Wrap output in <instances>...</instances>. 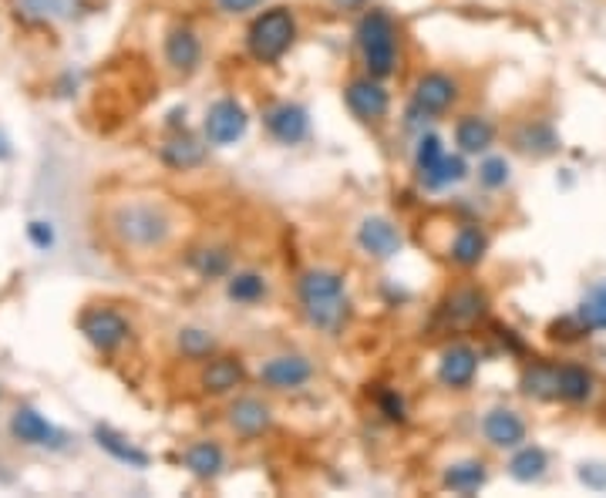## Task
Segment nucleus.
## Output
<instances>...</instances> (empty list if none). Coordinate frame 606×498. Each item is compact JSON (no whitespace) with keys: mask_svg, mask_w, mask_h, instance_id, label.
<instances>
[{"mask_svg":"<svg viewBox=\"0 0 606 498\" xmlns=\"http://www.w3.org/2000/svg\"><path fill=\"white\" fill-rule=\"evenodd\" d=\"M108 226H112L115 240L125 250L162 253L179 236V212L158 196H135V199H122L112 209Z\"/></svg>","mask_w":606,"mask_h":498,"instance_id":"f257e3e1","label":"nucleus"},{"mask_svg":"<svg viewBox=\"0 0 606 498\" xmlns=\"http://www.w3.org/2000/svg\"><path fill=\"white\" fill-rule=\"evenodd\" d=\"M297 300L310 327L323 330V334H338L348 323L351 303H348V287L338 269L313 266L300 276L297 284Z\"/></svg>","mask_w":606,"mask_h":498,"instance_id":"f03ea898","label":"nucleus"},{"mask_svg":"<svg viewBox=\"0 0 606 498\" xmlns=\"http://www.w3.org/2000/svg\"><path fill=\"white\" fill-rule=\"evenodd\" d=\"M357 47L371 78H392L398 68V27L392 14L367 11L357 24Z\"/></svg>","mask_w":606,"mask_h":498,"instance_id":"7ed1b4c3","label":"nucleus"},{"mask_svg":"<svg viewBox=\"0 0 606 498\" xmlns=\"http://www.w3.org/2000/svg\"><path fill=\"white\" fill-rule=\"evenodd\" d=\"M297 41V18L290 8H269L246 27V51L260 65H277Z\"/></svg>","mask_w":606,"mask_h":498,"instance_id":"20e7f679","label":"nucleus"},{"mask_svg":"<svg viewBox=\"0 0 606 498\" xmlns=\"http://www.w3.org/2000/svg\"><path fill=\"white\" fill-rule=\"evenodd\" d=\"M81 334H85V341L95 351H104L108 354V351H115V347H122L129 341L132 327H129V320L119 310H112V307H95V310L81 313Z\"/></svg>","mask_w":606,"mask_h":498,"instance_id":"39448f33","label":"nucleus"},{"mask_svg":"<svg viewBox=\"0 0 606 498\" xmlns=\"http://www.w3.org/2000/svg\"><path fill=\"white\" fill-rule=\"evenodd\" d=\"M202 129H206L209 145H233V142H240L246 135L250 115H246V108L236 98H219V101L209 104Z\"/></svg>","mask_w":606,"mask_h":498,"instance_id":"423d86ee","label":"nucleus"},{"mask_svg":"<svg viewBox=\"0 0 606 498\" xmlns=\"http://www.w3.org/2000/svg\"><path fill=\"white\" fill-rule=\"evenodd\" d=\"M459 101V81L445 71H428L415 81L411 104L418 115H442Z\"/></svg>","mask_w":606,"mask_h":498,"instance_id":"0eeeda50","label":"nucleus"},{"mask_svg":"<svg viewBox=\"0 0 606 498\" xmlns=\"http://www.w3.org/2000/svg\"><path fill=\"white\" fill-rule=\"evenodd\" d=\"M310 377H313V361L304 354H280L260 367V380L269 391H300L304 384H310Z\"/></svg>","mask_w":606,"mask_h":498,"instance_id":"6e6552de","label":"nucleus"},{"mask_svg":"<svg viewBox=\"0 0 606 498\" xmlns=\"http://www.w3.org/2000/svg\"><path fill=\"white\" fill-rule=\"evenodd\" d=\"M357 246L361 253H367L371 259H395L405 246L401 230L392 223L388 215H367L357 226Z\"/></svg>","mask_w":606,"mask_h":498,"instance_id":"1a4fd4ad","label":"nucleus"},{"mask_svg":"<svg viewBox=\"0 0 606 498\" xmlns=\"http://www.w3.org/2000/svg\"><path fill=\"white\" fill-rule=\"evenodd\" d=\"M482 434L492 449L499 452H516L519 445H526V434H529V424L519 411L513 408H492L485 418H482Z\"/></svg>","mask_w":606,"mask_h":498,"instance_id":"9d476101","label":"nucleus"},{"mask_svg":"<svg viewBox=\"0 0 606 498\" xmlns=\"http://www.w3.org/2000/svg\"><path fill=\"white\" fill-rule=\"evenodd\" d=\"M348 108L361 119V122H381L392 108V95L381 85V78H354L344 91Z\"/></svg>","mask_w":606,"mask_h":498,"instance_id":"9b49d317","label":"nucleus"},{"mask_svg":"<svg viewBox=\"0 0 606 498\" xmlns=\"http://www.w3.org/2000/svg\"><path fill=\"white\" fill-rule=\"evenodd\" d=\"M266 132L280 145H300L310 135V112L297 101H280L266 112Z\"/></svg>","mask_w":606,"mask_h":498,"instance_id":"f8f14e48","label":"nucleus"},{"mask_svg":"<svg viewBox=\"0 0 606 498\" xmlns=\"http://www.w3.org/2000/svg\"><path fill=\"white\" fill-rule=\"evenodd\" d=\"M11 434L18 441H24V445H37V449H62L65 441H68L62 428H54L34 408H18L11 414Z\"/></svg>","mask_w":606,"mask_h":498,"instance_id":"ddd939ff","label":"nucleus"},{"mask_svg":"<svg viewBox=\"0 0 606 498\" xmlns=\"http://www.w3.org/2000/svg\"><path fill=\"white\" fill-rule=\"evenodd\" d=\"M475 374H478V354L469 344H452L442 354V361H438V380L452 387V391H465L475 380Z\"/></svg>","mask_w":606,"mask_h":498,"instance_id":"4468645a","label":"nucleus"},{"mask_svg":"<svg viewBox=\"0 0 606 498\" xmlns=\"http://www.w3.org/2000/svg\"><path fill=\"white\" fill-rule=\"evenodd\" d=\"M165 62L179 75H192L202 62V41L192 27H173L165 34Z\"/></svg>","mask_w":606,"mask_h":498,"instance_id":"2eb2a0df","label":"nucleus"},{"mask_svg":"<svg viewBox=\"0 0 606 498\" xmlns=\"http://www.w3.org/2000/svg\"><path fill=\"white\" fill-rule=\"evenodd\" d=\"M243 380H246V367L240 357H230V354L206 361V367L199 374V384H202L206 395H230Z\"/></svg>","mask_w":606,"mask_h":498,"instance_id":"dca6fc26","label":"nucleus"},{"mask_svg":"<svg viewBox=\"0 0 606 498\" xmlns=\"http://www.w3.org/2000/svg\"><path fill=\"white\" fill-rule=\"evenodd\" d=\"M227 421H230V428H233L240 438H260V434L269 431L273 411H269V405L260 401V398H236V401L230 405V411H227Z\"/></svg>","mask_w":606,"mask_h":498,"instance_id":"f3484780","label":"nucleus"},{"mask_svg":"<svg viewBox=\"0 0 606 498\" xmlns=\"http://www.w3.org/2000/svg\"><path fill=\"white\" fill-rule=\"evenodd\" d=\"M442 313L455 327H472V323H478L488 313V294L478 290V287H459V290H452L445 297Z\"/></svg>","mask_w":606,"mask_h":498,"instance_id":"a211bd4d","label":"nucleus"},{"mask_svg":"<svg viewBox=\"0 0 606 498\" xmlns=\"http://www.w3.org/2000/svg\"><path fill=\"white\" fill-rule=\"evenodd\" d=\"M519 391L529 401H560V364L532 361L519 377Z\"/></svg>","mask_w":606,"mask_h":498,"instance_id":"6ab92c4d","label":"nucleus"},{"mask_svg":"<svg viewBox=\"0 0 606 498\" xmlns=\"http://www.w3.org/2000/svg\"><path fill=\"white\" fill-rule=\"evenodd\" d=\"M95 441H98V449L108 452L115 462H122L129 468H148V452H142L139 445H132V441L122 431L108 428V424H98L95 428Z\"/></svg>","mask_w":606,"mask_h":498,"instance_id":"aec40b11","label":"nucleus"},{"mask_svg":"<svg viewBox=\"0 0 606 498\" xmlns=\"http://www.w3.org/2000/svg\"><path fill=\"white\" fill-rule=\"evenodd\" d=\"M488 253V233L482 226H462L449 243V259L462 269H472Z\"/></svg>","mask_w":606,"mask_h":498,"instance_id":"412c9836","label":"nucleus"},{"mask_svg":"<svg viewBox=\"0 0 606 498\" xmlns=\"http://www.w3.org/2000/svg\"><path fill=\"white\" fill-rule=\"evenodd\" d=\"M183 465H186L196 478L212 482V478L223 475V468H227V452L219 449L216 441H196V445L186 449Z\"/></svg>","mask_w":606,"mask_h":498,"instance_id":"4be33fe9","label":"nucleus"},{"mask_svg":"<svg viewBox=\"0 0 606 498\" xmlns=\"http://www.w3.org/2000/svg\"><path fill=\"white\" fill-rule=\"evenodd\" d=\"M513 145H516L522 155L546 158V155H553V152L560 148V135L553 132V125H549V122H526V125L516 129Z\"/></svg>","mask_w":606,"mask_h":498,"instance_id":"5701e85b","label":"nucleus"},{"mask_svg":"<svg viewBox=\"0 0 606 498\" xmlns=\"http://www.w3.org/2000/svg\"><path fill=\"white\" fill-rule=\"evenodd\" d=\"M442 485L459 491V495H475L488 485V465L478 462V458H465V462H455L445 468L442 475Z\"/></svg>","mask_w":606,"mask_h":498,"instance_id":"b1692460","label":"nucleus"},{"mask_svg":"<svg viewBox=\"0 0 606 498\" xmlns=\"http://www.w3.org/2000/svg\"><path fill=\"white\" fill-rule=\"evenodd\" d=\"M596 391V377L583 364H560V401L586 405Z\"/></svg>","mask_w":606,"mask_h":498,"instance_id":"393cba45","label":"nucleus"},{"mask_svg":"<svg viewBox=\"0 0 606 498\" xmlns=\"http://www.w3.org/2000/svg\"><path fill=\"white\" fill-rule=\"evenodd\" d=\"M495 142V125L482 115H465L459 125H455V145L465 152V155H478V152H488Z\"/></svg>","mask_w":606,"mask_h":498,"instance_id":"a878e982","label":"nucleus"},{"mask_svg":"<svg viewBox=\"0 0 606 498\" xmlns=\"http://www.w3.org/2000/svg\"><path fill=\"white\" fill-rule=\"evenodd\" d=\"M269 284H266V276L256 273V269H240V273H230V280H227V297L240 307H253L266 297Z\"/></svg>","mask_w":606,"mask_h":498,"instance_id":"bb28decb","label":"nucleus"},{"mask_svg":"<svg viewBox=\"0 0 606 498\" xmlns=\"http://www.w3.org/2000/svg\"><path fill=\"white\" fill-rule=\"evenodd\" d=\"M162 162L169 165V169H179V173H186V169H196V165H202L206 162V145H199L196 139H183V135H176V139H169L162 145Z\"/></svg>","mask_w":606,"mask_h":498,"instance_id":"cd10ccee","label":"nucleus"},{"mask_svg":"<svg viewBox=\"0 0 606 498\" xmlns=\"http://www.w3.org/2000/svg\"><path fill=\"white\" fill-rule=\"evenodd\" d=\"M546 468H549V455H546V449H539V445H519L516 455H513V462H509V475H513L519 485L539 482V478L546 475Z\"/></svg>","mask_w":606,"mask_h":498,"instance_id":"c85d7f7f","label":"nucleus"},{"mask_svg":"<svg viewBox=\"0 0 606 498\" xmlns=\"http://www.w3.org/2000/svg\"><path fill=\"white\" fill-rule=\"evenodd\" d=\"M576 317L590 334H603L606 330V280H599L586 290V297L576 307Z\"/></svg>","mask_w":606,"mask_h":498,"instance_id":"c756f323","label":"nucleus"},{"mask_svg":"<svg viewBox=\"0 0 606 498\" xmlns=\"http://www.w3.org/2000/svg\"><path fill=\"white\" fill-rule=\"evenodd\" d=\"M192 266L202 280H219V276H230L233 266V253L227 246H202L192 253Z\"/></svg>","mask_w":606,"mask_h":498,"instance_id":"7c9ffc66","label":"nucleus"},{"mask_svg":"<svg viewBox=\"0 0 606 498\" xmlns=\"http://www.w3.org/2000/svg\"><path fill=\"white\" fill-rule=\"evenodd\" d=\"M465 176H469V162H465V152H459V155H445L428 176H421V182L428 189H445V186L462 182Z\"/></svg>","mask_w":606,"mask_h":498,"instance_id":"2f4dec72","label":"nucleus"},{"mask_svg":"<svg viewBox=\"0 0 606 498\" xmlns=\"http://www.w3.org/2000/svg\"><path fill=\"white\" fill-rule=\"evenodd\" d=\"M176 347L189 361H209L216 354V337L202 327H183L179 337H176Z\"/></svg>","mask_w":606,"mask_h":498,"instance_id":"473e14b6","label":"nucleus"},{"mask_svg":"<svg viewBox=\"0 0 606 498\" xmlns=\"http://www.w3.org/2000/svg\"><path fill=\"white\" fill-rule=\"evenodd\" d=\"M513 169H509V158L506 155H488L482 165H478V182L485 189H503L509 182Z\"/></svg>","mask_w":606,"mask_h":498,"instance_id":"72a5a7b5","label":"nucleus"},{"mask_svg":"<svg viewBox=\"0 0 606 498\" xmlns=\"http://www.w3.org/2000/svg\"><path fill=\"white\" fill-rule=\"evenodd\" d=\"M442 158H445L442 139H438V135H421V139H418V148H415V169H418L421 176H428Z\"/></svg>","mask_w":606,"mask_h":498,"instance_id":"f704fd0d","label":"nucleus"},{"mask_svg":"<svg viewBox=\"0 0 606 498\" xmlns=\"http://www.w3.org/2000/svg\"><path fill=\"white\" fill-rule=\"evenodd\" d=\"M549 337H553V341H563V344H576V341L590 337V330L580 323L576 313H570V317H563V320H557L553 327H549Z\"/></svg>","mask_w":606,"mask_h":498,"instance_id":"c9c22d12","label":"nucleus"},{"mask_svg":"<svg viewBox=\"0 0 606 498\" xmlns=\"http://www.w3.org/2000/svg\"><path fill=\"white\" fill-rule=\"evenodd\" d=\"M576 478L593 491H606V465H599V462H583Z\"/></svg>","mask_w":606,"mask_h":498,"instance_id":"e433bc0d","label":"nucleus"},{"mask_svg":"<svg viewBox=\"0 0 606 498\" xmlns=\"http://www.w3.org/2000/svg\"><path fill=\"white\" fill-rule=\"evenodd\" d=\"M377 405H381V414L388 421H405V398L398 391H384Z\"/></svg>","mask_w":606,"mask_h":498,"instance_id":"4c0bfd02","label":"nucleus"},{"mask_svg":"<svg viewBox=\"0 0 606 498\" xmlns=\"http://www.w3.org/2000/svg\"><path fill=\"white\" fill-rule=\"evenodd\" d=\"M27 236H31V243L37 250H51L54 246V230H51V223H41V219H34V223L27 226Z\"/></svg>","mask_w":606,"mask_h":498,"instance_id":"58836bf2","label":"nucleus"},{"mask_svg":"<svg viewBox=\"0 0 606 498\" xmlns=\"http://www.w3.org/2000/svg\"><path fill=\"white\" fill-rule=\"evenodd\" d=\"M216 4L223 14H246V11H256L263 0H216Z\"/></svg>","mask_w":606,"mask_h":498,"instance_id":"ea45409f","label":"nucleus"},{"mask_svg":"<svg viewBox=\"0 0 606 498\" xmlns=\"http://www.w3.org/2000/svg\"><path fill=\"white\" fill-rule=\"evenodd\" d=\"M334 4L344 11H357V8H364V0H334Z\"/></svg>","mask_w":606,"mask_h":498,"instance_id":"a19ab883","label":"nucleus"},{"mask_svg":"<svg viewBox=\"0 0 606 498\" xmlns=\"http://www.w3.org/2000/svg\"><path fill=\"white\" fill-rule=\"evenodd\" d=\"M8 155H11V148H8V139L0 135V158H8Z\"/></svg>","mask_w":606,"mask_h":498,"instance_id":"79ce46f5","label":"nucleus"}]
</instances>
